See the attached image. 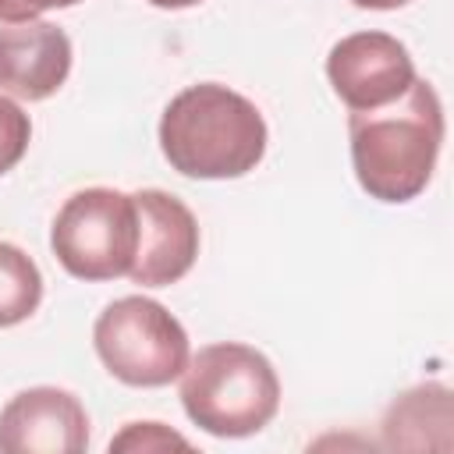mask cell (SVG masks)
Segmentation results:
<instances>
[{
    "instance_id": "12",
    "label": "cell",
    "mask_w": 454,
    "mask_h": 454,
    "mask_svg": "<svg viewBox=\"0 0 454 454\" xmlns=\"http://www.w3.org/2000/svg\"><path fill=\"white\" fill-rule=\"evenodd\" d=\"M28 142H32L28 114L11 96L0 92V177L21 163V156L28 153Z\"/></svg>"
},
{
    "instance_id": "10",
    "label": "cell",
    "mask_w": 454,
    "mask_h": 454,
    "mask_svg": "<svg viewBox=\"0 0 454 454\" xmlns=\"http://www.w3.org/2000/svg\"><path fill=\"white\" fill-rule=\"evenodd\" d=\"M383 447L422 450L450 447V390L443 383H422L397 397L383 415Z\"/></svg>"
},
{
    "instance_id": "9",
    "label": "cell",
    "mask_w": 454,
    "mask_h": 454,
    "mask_svg": "<svg viewBox=\"0 0 454 454\" xmlns=\"http://www.w3.org/2000/svg\"><path fill=\"white\" fill-rule=\"evenodd\" d=\"M71 39L60 25L32 18L0 25V92L14 99H50L71 74Z\"/></svg>"
},
{
    "instance_id": "14",
    "label": "cell",
    "mask_w": 454,
    "mask_h": 454,
    "mask_svg": "<svg viewBox=\"0 0 454 454\" xmlns=\"http://www.w3.org/2000/svg\"><path fill=\"white\" fill-rule=\"evenodd\" d=\"M82 0H0V21H32L46 11H60V7H74Z\"/></svg>"
},
{
    "instance_id": "6",
    "label": "cell",
    "mask_w": 454,
    "mask_h": 454,
    "mask_svg": "<svg viewBox=\"0 0 454 454\" xmlns=\"http://www.w3.org/2000/svg\"><path fill=\"white\" fill-rule=\"evenodd\" d=\"M326 78L348 110H376L419 78L408 46L390 32H351L326 53Z\"/></svg>"
},
{
    "instance_id": "11",
    "label": "cell",
    "mask_w": 454,
    "mask_h": 454,
    "mask_svg": "<svg viewBox=\"0 0 454 454\" xmlns=\"http://www.w3.org/2000/svg\"><path fill=\"white\" fill-rule=\"evenodd\" d=\"M43 301V273L28 252L0 241V330L25 323Z\"/></svg>"
},
{
    "instance_id": "16",
    "label": "cell",
    "mask_w": 454,
    "mask_h": 454,
    "mask_svg": "<svg viewBox=\"0 0 454 454\" xmlns=\"http://www.w3.org/2000/svg\"><path fill=\"white\" fill-rule=\"evenodd\" d=\"M145 4H153V7H160V11H184V7H195V4H202V0H145Z\"/></svg>"
},
{
    "instance_id": "4",
    "label": "cell",
    "mask_w": 454,
    "mask_h": 454,
    "mask_svg": "<svg viewBox=\"0 0 454 454\" xmlns=\"http://www.w3.org/2000/svg\"><path fill=\"white\" fill-rule=\"evenodd\" d=\"M92 348L103 369L128 387H167L192 358L184 326L145 294L110 301L92 323Z\"/></svg>"
},
{
    "instance_id": "3",
    "label": "cell",
    "mask_w": 454,
    "mask_h": 454,
    "mask_svg": "<svg viewBox=\"0 0 454 454\" xmlns=\"http://www.w3.org/2000/svg\"><path fill=\"white\" fill-rule=\"evenodd\" d=\"M177 380L184 415L202 433L220 440L252 436L266 429L280 411L277 369L252 344H206L188 358Z\"/></svg>"
},
{
    "instance_id": "5",
    "label": "cell",
    "mask_w": 454,
    "mask_h": 454,
    "mask_svg": "<svg viewBox=\"0 0 454 454\" xmlns=\"http://www.w3.org/2000/svg\"><path fill=\"white\" fill-rule=\"evenodd\" d=\"M50 248L57 262L89 284L128 277L138 248L135 199L117 188H82L53 216Z\"/></svg>"
},
{
    "instance_id": "2",
    "label": "cell",
    "mask_w": 454,
    "mask_h": 454,
    "mask_svg": "<svg viewBox=\"0 0 454 454\" xmlns=\"http://www.w3.org/2000/svg\"><path fill=\"white\" fill-rule=\"evenodd\" d=\"M266 142L270 131L259 106L220 82L181 89L160 117L163 160L195 181L245 177L266 156Z\"/></svg>"
},
{
    "instance_id": "7",
    "label": "cell",
    "mask_w": 454,
    "mask_h": 454,
    "mask_svg": "<svg viewBox=\"0 0 454 454\" xmlns=\"http://www.w3.org/2000/svg\"><path fill=\"white\" fill-rule=\"evenodd\" d=\"M131 199L138 213V248L128 277L142 287H170L199 259V220L163 188H142Z\"/></svg>"
},
{
    "instance_id": "8",
    "label": "cell",
    "mask_w": 454,
    "mask_h": 454,
    "mask_svg": "<svg viewBox=\"0 0 454 454\" xmlns=\"http://www.w3.org/2000/svg\"><path fill=\"white\" fill-rule=\"evenodd\" d=\"M85 447V404L64 387H28L0 408L4 454H82Z\"/></svg>"
},
{
    "instance_id": "13",
    "label": "cell",
    "mask_w": 454,
    "mask_h": 454,
    "mask_svg": "<svg viewBox=\"0 0 454 454\" xmlns=\"http://www.w3.org/2000/svg\"><path fill=\"white\" fill-rule=\"evenodd\" d=\"M170 447L188 450L192 443L181 433H174L170 426H163V422H128L110 440V450H131V454H153V450H170Z\"/></svg>"
},
{
    "instance_id": "1",
    "label": "cell",
    "mask_w": 454,
    "mask_h": 454,
    "mask_svg": "<svg viewBox=\"0 0 454 454\" xmlns=\"http://www.w3.org/2000/svg\"><path fill=\"white\" fill-rule=\"evenodd\" d=\"M443 131V103L422 78L387 106L351 110L348 145L362 192L390 206L419 199L433 181Z\"/></svg>"
},
{
    "instance_id": "15",
    "label": "cell",
    "mask_w": 454,
    "mask_h": 454,
    "mask_svg": "<svg viewBox=\"0 0 454 454\" xmlns=\"http://www.w3.org/2000/svg\"><path fill=\"white\" fill-rule=\"evenodd\" d=\"M351 4L362 7V11H397V7H404L411 0H351Z\"/></svg>"
}]
</instances>
